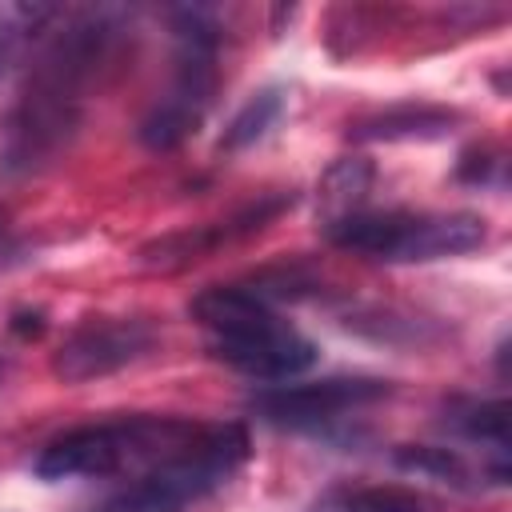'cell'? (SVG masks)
<instances>
[{"label": "cell", "mask_w": 512, "mask_h": 512, "mask_svg": "<svg viewBox=\"0 0 512 512\" xmlns=\"http://www.w3.org/2000/svg\"><path fill=\"white\" fill-rule=\"evenodd\" d=\"M192 316L204 324L212 356L244 376L292 380L316 364V344L280 320L256 288H204L192 300Z\"/></svg>", "instance_id": "obj_1"}, {"label": "cell", "mask_w": 512, "mask_h": 512, "mask_svg": "<svg viewBox=\"0 0 512 512\" xmlns=\"http://www.w3.org/2000/svg\"><path fill=\"white\" fill-rule=\"evenodd\" d=\"M200 424L176 420V416H124L104 424H84L64 436H56L36 456L40 480H76V476H116L128 468H160L172 460Z\"/></svg>", "instance_id": "obj_2"}, {"label": "cell", "mask_w": 512, "mask_h": 512, "mask_svg": "<svg viewBox=\"0 0 512 512\" xmlns=\"http://www.w3.org/2000/svg\"><path fill=\"white\" fill-rule=\"evenodd\" d=\"M324 236L344 252L388 264H420L480 248L488 228L476 212H356L328 224Z\"/></svg>", "instance_id": "obj_3"}, {"label": "cell", "mask_w": 512, "mask_h": 512, "mask_svg": "<svg viewBox=\"0 0 512 512\" xmlns=\"http://www.w3.org/2000/svg\"><path fill=\"white\" fill-rule=\"evenodd\" d=\"M152 344H156V332L148 320H136V316L88 320L72 336H64V344L52 352V376L64 384L100 380L148 356Z\"/></svg>", "instance_id": "obj_4"}, {"label": "cell", "mask_w": 512, "mask_h": 512, "mask_svg": "<svg viewBox=\"0 0 512 512\" xmlns=\"http://www.w3.org/2000/svg\"><path fill=\"white\" fill-rule=\"evenodd\" d=\"M392 384L388 380H372V376H328V380H312V384H276L252 396V412L268 424H284V428H316L324 420H336L340 412L364 408L380 396H388Z\"/></svg>", "instance_id": "obj_5"}, {"label": "cell", "mask_w": 512, "mask_h": 512, "mask_svg": "<svg viewBox=\"0 0 512 512\" xmlns=\"http://www.w3.org/2000/svg\"><path fill=\"white\" fill-rule=\"evenodd\" d=\"M284 204H292V196H268V200H260V204H248V208L236 212L232 220H216V224H204V228H196V232L164 236V240L140 248V264H148V268H176V264H188V260H196V256H204V252H212V248H220V244H228V240H236V236H248V232H256V228H264Z\"/></svg>", "instance_id": "obj_6"}, {"label": "cell", "mask_w": 512, "mask_h": 512, "mask_svg": "<svg viewBox=\"0 0 512 512\" xmlns=\"http://www.w3.org/2000/svg\"><path fill=\"white\" fill-rule=\"evenodd\" d=\"M372 164L364 160V156H344V160H336L328 172H324V180H320V188H316V220H320V228H328V224H336V220H344V216H356V212H364V200H368V192H372Z\"/></svg>", "instance_id": "obj_7"}, {"label": "cell", "mask_w": 512, "mask_h": 512, "mask_svg": "<svg viewBox=\"0 0 512 512\" xmlns=\"http://www.w3.org/2000/svg\"><path fill=\"white\" fill-rule=\"evenodd\" d=\"M452 124H456V116L444 108L404 104V108H388L372 120L352 124V136L356 140H436V136L452 132Z\"/></svg>", "instance_id": "obj_8"}, {"label": "cell", "mask_w": 512, "mask_h": 512, "mask_svg": "<svg viewBox=\"0 0 512 512\" xmlns=\"http://www.w3.org/2000/svg\"><path fill=\"white\" fill-rule=\"evenodd\" d=\"M452 432L476 444H492L500 456H508V404L504 400H456L444 420Z\"/></svg>", "instance_id": "obj_9"}, {"label": "cell", "mask_w": 512, "mask_h": 512, "mask_svg": "<svg viewBox=\"0 0 512 512\" xmlns=\"http://www.w3.org/2000/svg\"><path fill=\"white\" fill-rule=\"evenodd\" d=\"M280 112H284V92H280V88H260V92H252V96L240 104V112L228 120V128H224V136H220V148H224V152H240V148H248V144H256V140H264L268 128L280 120Z\"/></svg>", "instance_id": "obj_10"}, {"label": "cell", "mask_w": 512, "mask_h": 512, "mask_svg": "<svg viewBox=\"0 0 512 512\" xmlns=\"http://www.w3.org/2000/svg\"><path fill=\"white\" fill-rule=\"evenodd\" d=\"M328 512H432V504L400 484H372V488H356L344 492Z\"/></svg>", "instance_id": "obj_11"}, {"label": "cell", "mask_w": 512, "mask_h": 512, "mask_svg": "<svg viewBox=\"0 0 512 512\" xmlns=\"http://www.w3.org/2000/svg\"><path fill=\"white\" fill-rule=\"evenodd\" d=\"M96 512H184V496L172 492L156 476H140L136 484H128L124 492H116L112 500H104Z\"/></svg>", "instance_id": "obj_12"}, {"label": "cell", "mask_w": 512, "mask_h": 512, "mask_svg": "<svg viewBox=\"0 0 512 512\" xmlns=\"http://www.w3.org/2000/svg\"><path fill=\"white\" fill-rule=\"evenodd\" d=\"M396 464L408 468V472H424V476L448 480V484H464V480H468V464H464V456L452 452V448L404 444V448H396Z\"/></svg>", "instance_id": "obj_13"}, {"label": "cell", "mask_w": 512, "mask_h": 512, "mask_svg": "<svg viewBox=\"0 0 512 512\" xmlns=\"http://www.w3.org/2000/svg\"><path fill=\"white\" fill-rule=\"evenodd\" d=\"M44 16H48V8H16V12H8L0 20V76L20 60L24 40H28V28L36 20H44Z\"/></svg>", "instance_id": "obj_14"}, {"label": "cell", "mask_w": 512, "mask_h": 512, "mask_svg": "<svg viewBox=\"0 0 512 512\" xmlns=\"http://www.w3.org/2000/svg\"><path fill=\"white\" fill-rule=\"evenodd\" d=\"M492 164H500V160H492V156H480V152H468L464 160H460V180H472V184H480V180H488V168Z\"/></svg>", "instance_id": "obj_15"}, {"label": "cell", "mask_w": 512, "mask_h": 512, "mask_svg": "<svg viewBox=\"0 0 512 512\" xmlns=\"http://www.w3.org/2000/svg\"><path fill=\"white\" fill-rule=\"evenodd\" d=\"M12 328H16V332H24V336H40L44 320H40V312H32V316H16V320H12Z\"/></svg>", "instance_id": "obj_16"}, {"label": "cell", "mask_w": 512, "mask_h": 512, "mask_svg": "<svg viewBox=\"0 0 512 512\" xmlns=\"http://www.w3.org/2000/svg\"><path fill=\"white\" fill-rule=\"evenodd\" d=\"M0 252H8V212L0 208Z\"/></svg>", "instance_id": "obj_17"}, {"label": "cell", "mask_w": 512, "mask_h": 512, "mask_svg": "<svg viewBox=\"0 0 512 512\" xmlns=\"http://www.w3.org/2000/svg\"><path fill=\"white\" fill-rule=\"evenodd\" d=\"M0 368H4V364H0Z\"/></svg>", "instance_id": "obj_18"}]
</instances>
